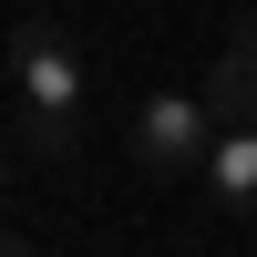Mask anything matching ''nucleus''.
I'll use <instances>...</instances> for the list:
<instances>
[{
    "label": "nucleus",
    "instance_id": "nucleus-1",
    "mask_svg": "<svg viewBox=\"0 0 257 257\" xmlns=\"http://www.w3.org/2000/svg\"><path fill=\"white\" fill-rule=\"evenodd\" d=\"M11 82H21V123H31L41 155H52V144H72V123H82V52L52 31V21H21V41H11Z\"/></svg>",
    "mask_w": 257,
    "mask_h": 257
},
{
    "label": "nucleus",
    "instance_id": "nucleus-2",
    "mask_svg": "<svg viewBox=\"0 0 257 257\" xmlns=\"http://www.w3.org/2000/svg\"><path fill=\"white\" fill-rule=\"evenodd\" d=\"M216 103L206 93H155L144 103V123H134V155L155 165V175H175V165H196V155H216Z\"/></svg>",
    "mask_w": 257,
    "mask_h": 257
},
{
    "label": "nucleus",
    "instance_id": "nucleus-3",
    "mask_svg": "<svg viewBox=\"0 0 257 257\" xmlns=\"http://www.w3.org/2000/svg\"><path fill=\"white\" fill-rule=\"evenodd\" d=\"M206 103H216V123H257V21L216 52V72H206Z\"/></svg>",
    "mask_w": 257,
    "mask_h": 257
},
{
    "label": "nucleus",
    "instance_id": "nucleus-4",
    "mask_svg": "<svg viewBox=\"0 0 257 257\" xmlns=\"http://www.w3.org/2000/svg\"><path fill=\"white\" fill-rule=\"evenodd\" d=\"M206 185H216V206L257 216V123H226V134H216V155H206Z\"/></svg>",
    "mask_w": 257,
    "mask_h": 257
},
{
    "label": "nucleus",
    "instance_id": "nucleus-5",
    "mask_svg": "<svg viewBox=\"0 0 257 257\" xmlns=\"http://www.w3.org/2000/svg\"><path fill=\"white\" fill-rule=\"evenodd\" d=\"M11 257H41V247H31V237H11Z\"/></svg>",
    "mask_w": 257,
    "mask_h": 257
}]
</instances>
